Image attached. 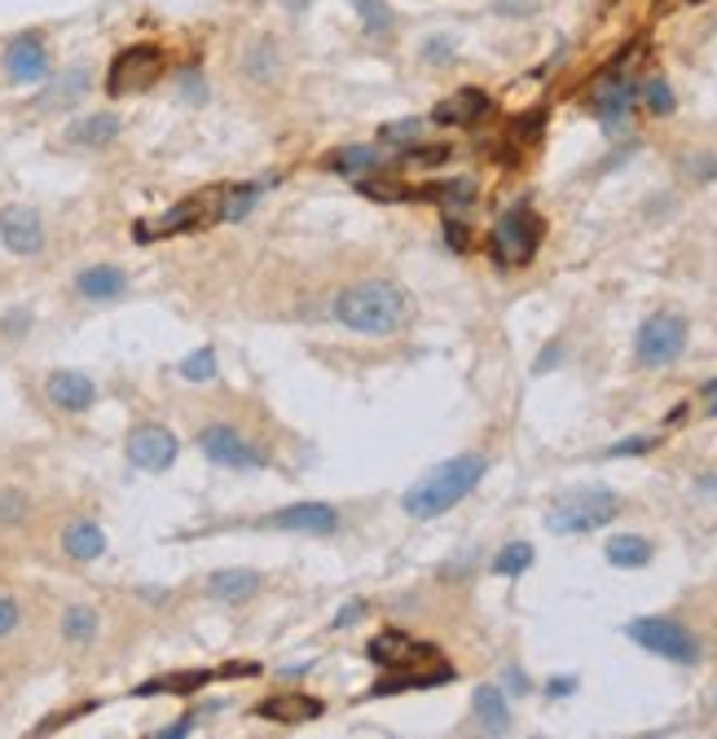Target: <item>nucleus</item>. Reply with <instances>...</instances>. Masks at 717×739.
Here are the masks:
<instances>
[{
    "label": "nucleus",
    "mask_w": 717,
    "mask_h": 739,
    "mask_svg": "<svg viewBox=\"0 0 717 739\" xmlns=\"http://www.w3.org/2000/svg\"><path fill=\"white\" fill-rule=\"evenodd\" d=\"M453 682V664L445 660H432L428 669L423 664H410V669H392L383 682H374L365 691V700H379V696H396V691H428V687H445Z\"/></svg>",
    "instance_id": "obj_14"
},
{
    "label": "nucleus",
    "mask_w": 717,
    "mask_h": 739,
    "mask_svg": "<svg viewBox=\"0 0 717 739\" xmlns=\"http://www.w3.org/2000/svg\"><path fill=\"white\" fill-rule=\"evenodd\" d=\"M428 198H441L445 207H471V198H475V185L471 181H449V185H432V189H423Z\"/></svg>",
    "instance_id": "obj_37"
},
{
    "label": "nucleus",
    "mask_w": 717,
    "mask_h": 739,
    "mask_svg": "<svg viewBox=\"0 0 717 739\" xmlns=\"http://www.w3.org/2000/svg\"><path fill=\"white\" fill-rule=\"evenodd\" d=\"M445 238H449V247H453V252H466V243H471V238H466V225H462V220H449V225H445Z\"/></svg>",
    "instance_id": "obj_47"
},
{
    "label": "nucleus",
    "mask_w": 717,
    "mask_h": 739,
    "mask_svg": "<svg viewBox=\"0 0 717 739\" xmlns=\"http://www.w3.org/2000/svg\"><path fill=\"white\" fill-rule=\"evenodd\" d=\"M194 722H198V713H185V718H177L173 727H164V731H155V739H180L194 731Z\"/></svg>",
    "instance_id": "obj_45"
},
{
    "label": "nucleus",
    "mask_w": 717,
    "mask_h": 739,
    "mask_svg": "<svg viewBox=\"0 0 717 739\" xmlns=\"http://www.w3.org/2000/svg\"><path fill=\"white\" fill-rule=\"evenodd\" d=\"M97 630H101V617L92 608H85V603H71L62 612V639L71 647H89L97 639Z\"/></svg>",
    "instance_id": "obj_27"
},
{
    "label": "nucleus",
    "mask_w": 717,
    "mask_h": 739,
    "mask_svg": "<svg viewBox=\"0 0 717 739\" xmlns=\"http://www.w3.org/2000/svg\"><path fill=\"white\" fill-rule=\"evenodd\" d=\"M471 709H475V722H480V731H489V736H507V731H511V709H507V696H502V687H493V682L475 687V696H471Z\"/></svg>",
    "instance_id": "obj_19"
},
{
    "label": "nucleus",
    "mask_w": 717,
    "mask_h": 739,
    "mask_svg": "<svg viewBox=\"0 0 717 739\" xmlns=\"http://www.w3.org/2000/svg\"><path fill=\"white\" fill-rule=\"evenodd\" d=\"M705 410H709V414H717V378H709V383H705Z\"/></svg>",
    "instance_id": "obj_53"
},
{
    "label": "nucleus",
    "mask_w": 717,
    "mask_h": 739,
    "mask_svg": "<svg viewBox=\"0 0 717 739\" xmlns=\"http://www.w3.org/2000/svg\"><path fill=\"white\" fill-rule=\"evenodd\" d=\"M608 563H617V568H647L651 563V542L647 538H638V533H621V538H612L608 546Z\"/></svg>",
    "instance_id": "obj_28"
},
{
    "label": "nucleus",
    "mask_w": 717,
    "mask_h": 739,
    "mask_svg": "<svg viewBox=\"0 0 717 739\" xmlns=\"http://www.w3.org/2000/svg\"><path fill=\"white\" fill-rule=\"evenodd\" d=\"M124 454H128V462L137 471H168L180 454V441L168 427H159V423H141V427L128 432Z\"/></svg>",
    "instance_id": "obj_9"
},
{
    "label": "nucleus",
    "mask_w": 717,
    "mask_h": 739,
    "mask_svg": "<svg viewBox=\"0 0 717 739\" xmlns=\"http://www.w3.org/2000/svg\"><path fill=\"white\" fill-rule=\"evenodd\" d=\"M419 137H423V119H392V124H383L379 128V141L383 146H419Z\"/></svg>",
    "instance_id": "obj_32"
},
{
    "label": "nucleus",
    "mask_w": 717,
    "mask_h": 739,
    "mask_svg": "<svg viewBox=\"0 0 717 739\" xmlns=\"http://www.w3.org/2000/svg\"><path fill=\"white\" fill-rule=\"evenodd\" d=\"M261 198V185H234L216 194V220H243Z\"/></svg>",
    "instance_id": "obj_29"
},
{
    "label": "nucleus",
    "mask_w": 717,
    "mask_h": 739,
    "mask_svg": "<svg viewBox=\"0 0 717 739\" xmlns=\"http://www.w3.org/2000/svg\"><path fill=\"white\" fill-rule=\"evenodd\" d=\"M410 313H414L410 295L396 282H383V277L357 282V286L340 290V299H335L340 326H348L357 335H396L410 322Z\"/></svg>",
    "instance_id": "obj_1"
},
{
    "label": "nucleus",
    "mask_w": 717,
    "mask_h": 739,
    "mask_svg": "<svg viewBox=\"0 0 717 739\" xmlns=\"http://www.w3.org/2000/svg\"><path fill=\"white\" fill-rule=\"evenodd\" d=\"M656 441L651 436H629V441H621V445H612L608 450V459H629V454H647Z\"/></svg>",
    "instance_id": "obj_42"
},
{
    "label": "nucleus",
    "mask_w": 717,
    "mask_h": 739,
    "mask_svg": "<svg viewBox=\"0 0 717 739\" xmlns=\"http://www.w3.org/2000/svg\"><path fill=\"white\" fill-rule=\"evenodd\" d=\"M361 617H365V603H348V608H340V612H335V621H331V625H335V630H348V625H357Z\"/></svg>",
    "instance_id": "obj_46"
},
{
    "label": "nucleus",
    "mask_w": 717,
    "mask_h": 739,
    "mask_svg": "<svg viewBox=\"0 0 717 739\" xmlns=\"http://www.w3.org/2000/svg\"><path fill=\"white\" fill-rule=\"evenodd\" d=\"M45 220H40V211L36 207H27V203H9L4 211H0V243L13 252V256H40L45 252Z\"/></svg>",
    "instance_id": "obj_10"
},
{
    "label": "nucleus",
    "mask_w": 717,
    "mask_h": 739,
    "mask_svg": "<svg viewBox=\"0 0 717 739\" xmlns=\"http://www.w3.org/2000/svg\"><path fill=\"white\" fill-rule=\"evenodd\" d=\"M282 4H286V9H295V13H299V9H304V4H308V0H282Z\"/></svg>",
    "instance_id": "obj_54"
},
{
    "label": "nucleus",
    "mask_w": 717,
    "mask_h": 739,
    "mask_svg": "<svg viewBox=\"0 0 717 739\" xmlns=\"http://www.w3.org/2000/svg\"><path fill=\"white\" fill-rule=\"evenodd\" d=\"M62 554L76 559V563L101 559V554H106V533H101V524H92V520H71V524L62 529Z\"/></svg>",
    "instance_id": "obj_21"
},
{
    "label": "nucleus",
    "mask_w": 717,
    "mask_h": 739,
    "mask_svg": "<svg viewBox=\"0 0 717 739\" xmlns=\"http://www.w3.org/2000/svg\"><path fill=\"white\" fill-rule=\"evenodd\" d=\"M27 515H31V497L22 489H0V524L18 529V524H27Z\"/></svg>",
    "instance_id": "obj_33"
},
{
    "label": "nucleus",
    "mask_w": 717,
    "mask_h": 739,
    "mask_svg": "<svg viewBox=\"0 0 717 739\" xmlns=\"http://www.w3.org/2000/svg\"><path fill=\"white\" fill-rule=\"evenodd\" d=\"M89 92V71L85 67H71V71H62L49 92H40V101L36 106H45V110H53V106H71V101H80Z\"/></svg>",
    "instance_id": "obj_26"
},
{
    "label": "nucleus",
    "mask_w": 717,
    "mask_h": 739,
    "mask_svg": "<svg viewBox=\"0 0 717 739\" xmlns=\"http://www.w3.org/2000/svg\"><path fill=\"white\" fill-rule=\"evenodd\" d=\"M357 13H361V27L370 31V36H392V9H387V0H357Z\"/></svg>",
    "instance_id": "obj_31"
},
{
    "label": "nucleus",
    "mask_w": 717,
    "mask_h": 739,
    "mask_svg": "<svg viewBox=\"0 0 717 739\" xmlns=\"http://www.w3.org/2000/svg\"><path fill=\"white\" fill-rule=\"evenodd\" d=\"M529 568H533V546L529 542H511V546H502V551L493 554V572L498 577H520Z\"/></svg>",
    "instance_id": "obj_30"
},
{
    "label": "nucleus",
    "mask_w": 717,
    "mask_h": 739,
    "mask_svg": "<svg viewBox=\"0 0 717 739\" xmlns=\"http://www.w3.org/2000/svg\"><path fill=\"white\" fill-rule=\"evenodd\" d=\"M621 515V497L603 484H586V489H568L550 511H546V529L577 538V533H595L603 524H612Z\"/></svg>",
    "instance_id": "obj_3"
},
{
    "label": "nucleus",
    "mask_w": 717,
    "mask_h": 739,
    "mask_svg": "<svg viewBox=\"0 0 717 739\" xmlns=\"http://www.w3.org/2000/svg\"><path fill=\"white\" fill-rule=\"evenodd\" d=\"M687 348V322L678 313H651L642 326H638V339H633V353L647 370L674 366Z\"/></svg>",
    "instance_id": "obj_6"
},
{
    "label": "nucleus",
    "mask_w": 717,
    "mask_h": 739,
    "mask_svg": "<svg viewBox=\"0 0 717 739\" xmlns=\"http://www.w3.org/2000/svg\"><path fill=\"white\" fill-rule=\"evenodd\" d=\"M405 159H410V164H423V168H436V164L449 159V146H410Z\"/></svg>",
    "instance_id": "obj_40"
},
{
    "label": "nucleus",
    "mask_w": 717,
    "mask_h": 739,
    "mask_svg": "<svg viewBox=\"0 0 717 739\" xmlns=\"http://www.w3.org/2000/svg\"><path fill=\"white\" fill-rule=\"evenodd\" d=\"M626 634L642 647V651L665 656V660H674V664H696V656H700L696 634H691L687 625L669 621V617H638V621L626 625Z\"/></svg>",
    "instance_id": "obj_5"
},
{
    "label": "nucleus",
    "mask_w": 717,
    "mask_h": 739,
    "mask_svg": "<svg viewBox=\"0 0 717 739\" xmlns=\"http://www.w3.org/2000/svg\"><path fill=\"white\" fill-rule=\"evenodd\" d=\"M484 110H489V92L484 89H458L453 97L436 101L432 119H436V124H445V128H458V124H475Z\"/></svg>",
    "instance_id": "obj_20"
},
{
    "label": "nucleus",
    "mask_w": 717,
    "mask_h": 739,
    "mask_svg": "<svg viewBox=\"0 0 717 739\" xmlns=\"http://www.w3.org/2000/svg\"><path fill=\"white\" fill-rule=\"evenodd\" d=\"M180 97L185 101H207V85H203V76H180Z\"/></svg>",
    "instance_id": "obj_43"
},
{
    "label": "nucleus",
    "mask_w": 717,
    "mask_h": 739,
    "mask_svg": "<svg viewBox=\"0 0 717 739\" xmlns=\"http://www.w3.org/2000/svg\"><path fill=\"white\" fill-rule=\"evenodd\" d=\"M696 4H700V0H696Z\"/></svg>",
    "instance_id": "obj_55"
},
{
    "label": "nucleus",
    "mask_w": 717,
    "mask_h": 739,
    "mask_svg": "<svg viewBox=\"0 0 717 739\" xmlns=\"http://www.w3.org/2000/svg\"><path fill=\"white\" fill-rule=\"evenodd\" d=\"M331 168H335V173H370V168H379V159H374L370 146H348V150H335V155H331Z\"/></svg>",
    "instance_id": "obj_34"
},
{
    "label": "nucleus",
    "mask_w": 717,
    "mask_h": 739,
    "mask_svg": "<svg viewBox=\"0 0 717 739\" xmlns=\"http://www.w3.org/2000/svg\"><path fill=\"white\" fill-rule=\"evenodd\" d=\"M18 625H22V608H18V599L0 594V639H9Z\"/></svg>",
    "instance_id": "obj_41"
},
{
    "label": "nucleus",
    "mask_w": 717,
    "mask_h": 739,
    "mask_svg": "<svg viewBox=\"0 0 717 739\" xmlns=\"http://www.w3.org/2000/svg\"><path fill=\"white\" fill-rule=\"evenodd\" d=\"M365 198H379V203H392V198H410V189L396 181H361L357 185Z\"/></svg>",
    "instance_id": "obj_39"
},
{
    "label": "nucleus",
    "mask_w": 717,
    "mask_h": 739,
    "mask_svg": "<svg viewBox=\"0 0 717 739\" xmlns=\"http://www.w3.org/2000/svg\"><path fill=\"white\" fill-rule=\"evenodd\" d=\"M629 101H633V85H626V80H603V85L595 89V110H599V119H603L608 128L626 124Z\"/></svg>",
    "instance_id": "obj_24"
},
{
    "label": "nucleus",
    "mask_w": 717,
    "mask_h": 739,
    "mask_svg": "<svg viewBox=\"0 0 717 739\" xmlns=\"http://www.w3.org/2000/svg\"><path fill=\"white\" fill-rule=\"evenodd\" d=\"M265 524L282 529V533H317V538H326V533L340 529V511L326 506V502H299V506H286V511L269 515Z\"/></svg>",
    "instance_id": "obj_16"
},
{
    "label": "nucleus",
    "mask_w": 717,
    "mask_h": 739,
    "mask_svg": "<svg viewBox=\"0 0 717 739\" xmlns=\"http://www.w3.org/2000/svg\"><path fill=\"white\" fill-rule=\"evenodd\" d=\"M546 691H550V696H572V691H577V678H550Z\"/></svg>",
    "instance_id": "obj_51"
},
{
    "label": "nucleus",
    "mask_w": 717,
    "mask_h": 739,
    "mask_svg": "<svg viewBox=\"0 0 717 739\" xmlns=\"http://www.w3.org/2000/svg\"><path fill=\"white\" fill-rule=\"evenodd\" d=\"M538 247H541V220L529 203L511 207V211L493 225V234H489V256H493L502 269L529 265V260L538 256Z\"/></svg>",
    "instance_id": "obj_4"
},
{
    "label": "nucleus",
    "mask_w": 717,
    "mask_h": 739,
    "mask_svg": "<svg viewBox=\"0 0 717 739\" xmlns=\"http://www.w3.org/2000/svg\"><path fill=\"white\" fill-rule=\"evenodd\" d=\"M642 101H647L651 115H669V110H674V92H669L665 80H647V85H642Z\"/></svg>",
    "instance_id": "obj_38"
},
{
    "label": "nucleus",
    "mask_w": 717,
    "mask_h": 739,
    "mask_svg": "<svg viewBox=\"0 0 717 739\" xmlns=\"http://www.w3.org/2000/svg\"><path fill=\"white\" fill-rule=\"evenodd\" d=\"M365 656H370L374 664H383V669H410V664H432V660H436V647L414 643V639L401 634V630H387V634H379L374 643L365 647Z\"/></svg>",
    "instance_id": "obj_15"
},
{
    "label": "nucleus",
    "mask_w": 717,
    "mask_h": 739,
    "mask_svg": "<svg viewBox=\"0 0 717 739\" xmlns=\"http://www.w3.org/2000/svg\"><path fill=\"white\" fill-rule=\"evenodd\" d=\"M559 357H563V348H546V353H541V357H538V374H546V370L554 366Z\"/></svg>",
    "instance_id": "obj_52"
},
{
    "label": "nucleus",
    "mask_w": 717,
    "mask_h": 739,
    "mask_svg": "<svg viewBox=\"0 0 717 739\" xmlns=\"http://www.w3.org/2000/svg\"><path fill=\"white\" fill-rule=\"evenodd\" d=\"M27 326H31V313H27V308H13V313L4 317V335H9V339H22Z\"/></svg>",
    "instance_id": "obj_44"
},
{
    "label": "nucleus",
    "mask_w": 717,
    "mask_h": 739,
    "mask_svg": "<svg viewBox=\"0 0 717 739\" xmlns=\"http://www.w3.org/2000/svg\"><path fill=\"white\" fill-rule=\"evenodd\" d=\"M159 76H164V49L159 45H132V49L115 53V62L106 71V92L110 97L146 92L159 85Z\"/></svg>",
    "instance_id": "obj_7"
},
{
    "label": "nucleus",
    "mask_w": 717,
    "mask_h": 739,
    "mask_svg": "<svg viewBox=\"0 0 717 739\" xmlns=\"http://www.w3.org/2000/svg\"><path fill=\"white\" fill-rule=\"evenodd\" d=\"M76 290L89 304H110V299H119L128 290V274L115 269V265H92V269H85V274L76 277Z\"/></svg>",
    "instance_id": "obj_18"
},
{
    "label": "nucleus",
    "mask_w": 717,
    "mask_h": 739,
    "mask_svg": "<svg viewBox=\"0 0 717 739\" xmlns=\"http://www.w3.org/2000/svg\"><path fill=\"white\" fill-rule=\"evenodd\" d=\"M256 590H261V572H252V568H220V572H212V581H207V594L220 599V603H243V599H252Z\"/></svg>",
    "instance_id": "obj_22"
},
{
    "label": "nucleus",
    "mask_w": 717,
    "mask_h": 739,
    "mask_svg": "<svg viewBox=\"0 0 717 739\" xmlns=\"http://www.w3.org/2000/svg\"><path fill=\"white\" fill-rule=\"evenodd\" d=\"M423 49H428V62H449V53H453V40H441V36H436V40H428Z\"/></svg>",
    "instance_id": "obj_48"
},
{
    "label": "nucleus",
    "mask_w": 717,
    "mask_h": 739,
    "mask_svg": "<svg viewBox=\"0 0 717 739\" xmlns=\"http://www.w3.org/2000/svg\"><path fill=\"white\" fill-rule=\"evenodd\" d=\"M45 396L62 414H85V410L97 405V383H92L85 370H53L49 383H45Z\"/></svg>",
    "instance_id": "obj_13"
},
{
    "label": "nucleus",
    "mask_w": 717,
    "mask_h": 739,
    "mask_svg": "<svg viewBox=\"0 0 717 739\" xmlns=\"http://www.w3.org/2000/svg\"><path fill=\"white\" fill-rule=\"evenodd\" d=\"M180 378H189V383H207V378H216V353H212V348L189 353V357L180 362Z\"/></svg>",
    "instance_id": "obj_36"
},
{
    "label": "nucleus",
    "mask_w": 717,
    "mask_h": 739,
    "mask_svg": "<svg viewBox=\"0 0 717 739\" xmlns=\"http://www.w3.org/2000/svg\"><path fill=\"white\" fill-rule=\"evenodd\" d=\"M115 137H119V115H110V110L89 115V119H76V124L67 128V141H71V146H89V150L110 146Z\"/></svg>",
    "instance_id": "obj_23"
},
{
    "label": "nucleus",
    "mask_w": 717,
    "mask_h": 739,
    "mask_svg": "<svg viewBox=\"0 0 717 739\" xmlns=\"http://www.w3.org/2000/svg\"><path fill=\"white\" fill-rule=\"evenodd\" d=\"M484 471H489V462L480 454H458V459L441 462L436 471H428L414 489H405L401 506H405L410 520H436V515L453 511L462 497H471L480 489Z\"/></svg>",
    "instance_id": "obj_2"
},
{
    "label": "nucleus",
    "mask_w": 717,
    "mask_h": 739,
    "mask_svg": "<svg viewBox=\"0 0 717 739\" xmlns=\"http://www.w3.org/2000/svg\"><path fill=\"white\" fill-rule=\"evenodd\" d=\"M498 9H502V13H533L538 0H498Z\"/></svg>",
    "instance_id": "obj_49"
},
{
    "label": "nucleus",
    "mask_w": 717,
    "mask_h": 739,
    "mask_svg": "<svg viewBox=\"0 0 717 739\" xmlns=\"http://www.w3.org/2000/svg\"><path fill=\"white\" fill-rule=\"evenodd\" d=\"M198 450L216 462V466H225V471H261V466L269 462L243 432H234V427H225V423L203 427V432H198Z\"/></svg>",
    "instance_id": "obj_8"
},
{
    "label": "nucleus",
    "mask_w": 717,
    "mask_h": 739,
    "mask_svg": "<svg viewBox=\"0 0 717 739\" xmlns=\"http://www.w3.org/2000/svg\"><path fill=\"white\" fill-rule=\"evenodd\" d=\"M4 76L13 85H36V80L49 76V49H45V40L36 31H22V36L9 40V49H4Z\"/></svg>",
    "instance_id": "obj_12"
},
{
    "label": "nucleus",
    "mask_w": 717,
    "mask_h": 739,
    "mask_svg": "<svg viewBox=\"0 0 717 739\" xmlns=\"http://www.w3.org/2000/svg\"><path fill=\"white\" fill-rule=\"evenodd\" d=\"M247 76H252L256 85H269L273 76H277V49H273V45H256V49L247 53Z\"/></svg>",
    "instance_id": "obj_35"
},
{
    "label": "nucleus",
    "mask_w": 717,
    "mask_h": 739,
    "mask_svg": "<svg viewBox=\"0 0 717 739\" xmlns=\"http://www.w3.org/2000/svg\"><path fill=\"white\" fill-rule=\"evenodd\" d=\"M322 713H326V704L304 696V691H282V696H269L256 704V718L277 722V727H304V722H317Z\"/></svg>",
    "instance_id": "obj_17"
},
{
    "label": "nucleus",
    "mask_w": 717,
    "mask_h": 739,
    "mask_svg": "<svg viewBox=\"0 0 717 739\" xmlns=\"http://www.w3.org/2000/svg\"><path fill=\"white\" fill-rule=\"evenodd\" d=\"M212 678H220V669L212 673V669H185V673H168V678H155V682H146V687H137V696H189V691H198V687H207Z\"/></svg>",
    "instance_id": "obj_25"
},
{
    "label": "nucleus",
    "mask_w": 717,
    "mask_h": 739,
    "mask_svg": "<svg viewBox=\"0 0 717 739\" xmlns=\"http://www.w3.org/2000/svg\"><path fill=\"white\" fill-rule=\"evenodd\" d=\"M212 189L207 194H189V198H180L177 207H168L164 216H159V225H137V238L146 243V238H168V234H185V229H203L207 220H216V207H212Z\"/></svg>",
    "instance_id": "obj_11"
},
{
    "label": "nucleus",
    "mask_w": 717,
    "mask_h": 739,
    "mask_svg": "<svg viewBox=\"0 0 717 739\" xmlns=\"http://www.w3.org/2000/svg\"><path fill=\"white\" fill-rule=\"evenodd\" d=\"M507 682H511V691H515V696H529V678H524V673H520L515 664L507 669Z\"/></svg>",
    "instance_id": "obj_50"
}]
</instances>
